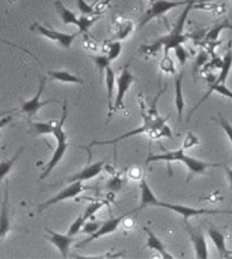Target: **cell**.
<instances>
[{
    "label": "cell",
    "instance_id": "6da1fadb",
    "mask_svg": "<svg viewBox=\"0 0 232 259\" xmlns=\"http://www.w3.org/2000/svg\"><path fill=\"white\" fill-rule=\"evenodd\" d=\"M196 3H197V0H189L188 4L186 5L185 9L182 10L179 18L177 19L174 28L172 29V31H170L167 35L162 36V38L155 41L152 45L143 47L140 50H143L146 54L154 55L158 51V49L163 47L164 48V55H168V52L170 50H173L175 47L182 45V43L186 41V38L184 36V34H182V32H184L185 22Z\"/></svg>",
    "mask_w": 232,
    "mask_h": 259
},
{
    "label": "cell",
    "instance_id": "7a4b0ae2",
    "mask_svg": "<svg viewBox=\"0 0 232 259\" xmlns=\"http://www.w3.org/2000/svg\"><path fill=\"white\" fill-rule=\"evenodd\" d=\"M66 117H68V101L64 100L63 106H62V116H61V119L54 124L53 135L57 139V147L56 149H54V152L50 159V161H49L48 164L46 165L45 171L41 174L40 180H45L46 178H48V176L51 174L53 169L56 168V166L60 163L61 160L63 159L66 149L71 146V144L68 143V136H66L63 129Z\"/></svg>",
    "mask_w": 232,
    "mask_h": 259
},
{
    "label": "cell",
    "instance_id": "3957f363",
    "mask_svg": "<svg viewBox=\"0 0 232 259\" xmlns=\"http://www.w3.org/2000/svg\"><path fill=\"white\" fill-rule=\"evenodd\" d=\"M157 161H165V162H175L178 161L184 163L190 175H200L210 168V166H219L220 163H210L206 161H201L196 158H192L185 153L184 149H177V150H168L166 152L162 153V155H152L149 156L148 159L146 160V163L149 162H157Z\"/></svg>",
    "mask_w": 232,
    "mask_h": 259
},
{
    "label": "cell",
    "instance_id": "277c9868",
    "mask_svg": "<svg viewBox=\"0 0 232 259\" xmlns=\"http://www.w3.org/2000/svg\"><path fill=\"white\" fill-rule=\"evenodd\" d=\"M231 60H232V58H231V51H229V52H227V54H225V57H224V59H223V61H222V65H221V67H220V69H221V73L219 74V77L212 82V84L209 86V90H208V92H207V93H206V95H205L203 98H201V100L198 102V104L196 105V106H195V107L191 109V112L189 113V115H188L187 120L190 119V117L192 116L194 112H196V110L201 106V104H203L204 102H206L207 100H208L209 96H210L212 93H215V92H217V93L225 96L227 98H231V97H232L231 91H230V90L227 88V86H225V84H224V83H225V78H227L228 74H229V72H230Z\"/></svg>",
    "mask_w": 232,
    "mask_h": 259
},
{
    "label": "cell",
    "instance_id": "5b68a950",
    "mask_svg": "<svg viewBox=\"0 0 232 259\" xmlns=\"http://www.w3.org/2000/svg\"><path fill=\"white\" fill-rule=\"evenodd\" d=\"M189 0H182V2H173V0H156L151 4L150 8L146 11L145 16L139 22V28H143L149 21L156 18H161L165 14L175 8H179L181 6H186Z\"/></svg>",
    "mask_w": 232,
    "mask_h": 259
},
{
    "label": "cell",
    "instance_id": "8992f818",
    "mask_svg": "<svg viewBox=\"0 0 232 259\" xmlns=\"http://www.w3.org/2000/svg\"><path fill=\"white\" fill-rule=\"evenodd\" d=\"M135 82V76L131 73L130 69H128V64L122 70L120 76L116 79V88H118V93L114 98V104H113V109L114 113L118 112L120 109L125 108L124 100L127 94V92L130 91L131 85Z\"/></svg>",
    "mask_w": 232,
    "mask_h": 259
},
{
    "label": "cell",
    "instance_id": "52a82bcc",
    "mask_svg": "<svg viewBox=\"0 0 232 259\" xmlns=\"http://www.w3.org/2000/svg\"><path fill=\"white\" fill-rule=\"evenodd\" d=\"M155 206L168 208L177 214L181 215L185 221H188L192 217H199V215H217V214H231L230 211H220V209H206V208H194L185 205L173 204V203H166L158 201Z\"/></svg>",
    "mask_w": 232,
    "mask_h": 259
},
{
    "label": "cell",
    "instance_id": "ba28073f",
    "mask_svg": "<svg viewBox=\"0 0 232 259\" xmlns=\"http://www.w3.org/2000/svg\"><path fill=\"white\" fill-rule=\"evenodd\" d=\"M31 30L36 33H40L41 35L46 36V38L50 39L51 41H56L58 42L61 47H63L65 49H70L73 41H74L75 36L79 34V32L75 33H63L57 31L52 28H49L47 26H44V24H40L38 22L33 23L31 26Z\"/></svg>",
    "mask_w": 232,
    "mask_h": 259
},
{
    "label": "cell",
    "instance_id": "9c48e42d",
    "mask_svg": "<svg viewBox=\"0 0 232 259\" xmlns=\"http://www.w3.org/2000/svg\"><path fill=\"white\" fill-rule=\"evenodd\" d=\"M84 190H85V188L83 187L82 182H80V181L71 182L70 186H68L63 190H61L59 193L52 196L51 199H49L48 201L41 203V204L38 206V213H42L46 208L50 207L53 204H57V203H60V202L69 200V199H73V197H75L76 195L82 193Z\"/></svg>",
    "mask_w": 232,
    "mask_h": 259
},
{
    "label": "cell",
    "instance_id": "30bf717a",
    "mask_svg": "<svg viewBox=\"0 0 232 259\" xmlns=\"http://www.w3.org/2000/svg\"><path fill=\"white\" fill-rule=\"evenodd\" d=\"M138 209H139V207H136V208H134L133 211H131V212L125 213L124 215H121V217L111 218V219L107 220V221H104V222H103V223H102V225H101V227L99 228V230H97V231L93 234V235H91L90 238L85 239L84 242H82L81 244H79L78 247H82V246L87 245V244H89V243H91V242H93V240H95V239H97V238H101V237H103V236H106V235H109V234L114 233V232L119 228L120 224L128 217V215H131L132 213L138 211Z\"/></svg>",
    "mask_w": 232,
    "mask_h": 259
},
{
    "label": "cell",
    "instance_id": "8fae6325",
    "mask_svg": "<svg viewBox=\"0 0 232 259\" xmlns=\"http://www.w3.org/2000/svg\"><path fill=\"white\" fill-rule=\"evenodd\" d=\"M46 83H47V78L46 77H40V83H39V90L36 92V94L33 98H31L30 101H26L21 104V112L27 114L29 116H33L36 113L39 112V110L47 106L49 104H52V103H60V101L57 100H48V101H41V96L42 93H44V90L46 88Z\"/></svg>",
    "mask_w": 232,
    "mask_h": 259
},
{
    "label": "cell",
    "instance_id": "7c38bea8",
    "mask_svg": "<svg viewBox=\"0 0 232 259\" xmlns=\"http://www.w3.org/2000/svg\"><path fill=\"white\" fill-rule=\"evenodd\" d=\"M46 231L48 234V235H46V238L49 240V242H51L54 246H56L63 258H68L71 245L75 240L74 236H70L68 234H66V235H63V234L56 233L51 230H49V228H46Z\"/></svg>",
    "mask_w": 232,
    "mask_h": 259
},
{
    "label": "cell",
    "instance_id": "4fadbf2b",
    "mask_svg": "<svg viewBox=\"0 0 232 259\" xmlns=\"http://www.w3.org/2000/svg\"><path fill=\"white\" fill-rule=\"evenodd\" d=\"M104 164H105V161L101 160V161H96L92 164L85 166V168H83L81 171H79L78 174L71 176L68 180H66V182L71 183L75 181L83 182V181L91 180V179H93L101 174L103 168H104Z\"/></svg>",
    "mask_w": 232,
    "mask_h": 259
},
{
    "label": "cell",
    "instance_id": "5bb4252c",
    "mask_svg": "<svg viewBox=\"0 0 232 259\" xmlns=\"http://www.w3.org/2000/svg\"><path fill=\"white\" fill-rule=\"evenodd\" d=\"M8 184L6 181L5 187V199L0 206V239L5 238L7 234L11 231L10 219H9V193H8Z\"/></svg>",
    "mask_w": 232,
    "mask_h": 259
},
{
    "label": "cell",
    "instance_id": "9a60e30c",
    "mask_svg": "<svg viewBox=\"0 0 232 259\" xmlns=\"http://www.w3.org/2000/svg\"><path fill=\"white\" fill-rule=\"evenodd\" d=\"M144 231L147 234V243H146V247L149 249L156 250L165 259H174L175 257L168 252V250L165 247L162 240L158 238L156 234L152 232L149 227H144Z\"/></svg>",
    "mask_w": 232,
    "mask_h": 259
},
{
    "label": "cell",
    "instance_id": "2e32d148",
    "mask_svg": "<svg viewBox=\"0 0 232 259\" xmlns=\"http://www.w3.org/2000/svg\"><path fill=\"white\" fill-rule=\"evenodd\" d=\"M115 72L111 66L105 70V85H106V100L108 107V118H111L114 114L113 104H114V94H115V83H116Z\"/></svg>",
    "mask_w": 232,
    "mask_h": 259
},
{
    "label": "cell",
    "instance_id": "e0dca14e",
    "mask_svg": "<svg viewBox=\"0 0 232 259\" xmlns=\"http://www.w3.org/2000/svg\"><path fill=\"white\" fill-rule=\"evenodd\" d=\"M189 235H190L196 257L199 259L208 258V247H207V242L204 234L192 231L191 228H189Z\"/></svg>",
    "mask_w": 232,
    "mask_h": 259
},
{
    "label": "cell",
    "instance_id": "ac0fdd59",
    "mask_svg": "<svg viewBox=\"0 0 232 259\" xmlns=\"http://www.w3.org/2000/svg\"><path fill=\"white\" fill-rule=\"evenodd\" d=\"M182 77H184V71L179 73V75L175 78V106L178 115V121H181L182 114L185 109V98L184 91H182Z\"/></svg>",
    "mask_w": 232,
    "mask_h": 259
},
{
    "label": "cell",
    "instance_id": "d6986e66",
    "mask_svg": "<svg viewBox=\"0 0 232 259\" xmlns=\"http://www.w3.org/2000/svg\"><path fill=\"white\" fill-rule=\"evenodd\" d=\"M140 206L139 209L148 207V206H155L156 203L160 201L156 197V195L152 192V190L148 186L146 179L143 178L142 181H140Z\"/></svg>",
    "mask_w": 232,
    "mask_h": 259
},
{
    "label": "cell",
    "instance_id": "ffe728a7",
    "mask_svg": "<svg viewBox=\"0 0 232 259\" xmlns=\"http://www.w3.org/2000/svg\"><path fill=\"white\" fill-rule=\"evenodd\" d=\"M54 6H56V9H57V12L60 16V19L62 20V22L64 24L78 26L79 18L75 16L74 12L66 8L65 6L62 4V2H61V0H57L56 4H54Z\"/></svg>",
    "mask_w": 232,
    "mask_h": 259
},
{
    "label": "cell",
    "instance_id": "44dd1931",
    "mask_svg": "<svg viewBox=\"0 0 232 259\" xmlns=\"http://www.w3.org/2000/svg\"><path fill=\"white\" fill-rule=\"evenodd\" d=\"M208 234H209V237L211 238L213 244H215L219 255H220L221 257H224V256H229L231 254V252L227 248V245H225V238L220 232L217 231L216 228L211 227L208 231Z\"/></svg>",
    "mask_w": 232,
    "mask_h": 259
},
{
    "label": "cell",
    "instance_id": "7402d4cb",
    "mask_svg": "<svg viewBox=\"0 0 232 259\" xmlns=\"http://www.w3.org/2000/svg\"><path fill=\"white\" fill-rule=\"evenodd\" d=\"M49 76L56 79L58 82L62 83H72V84H83L84 81L76 75L66 72V71H50L49 72Z\"/></svg>",
    "mask_w": 232,
    "mask_h": 259
},
{
    "label": "cell",
    "instance_id": "603a6c76",
    "mask_svg": "<svg viewBox=\"0 0 232 259\" xmlns=\"http://www.w3.org/2000/svg\"><path fill=\"white\" fill-rule=\"evenodd\" d=\"M23 149H24L23 147L20 148V149L18 150V152L11 159L5 160V161L0 162V184H2V181L9 175V172L12 170V168H14L16 161L18 159H19V157L21 156V153L23 152Z\"/></svg>",
    "mask_w": 232,
    "mask_h": 259
},
{
    "label": "cell",
    "instance_id": "cb8c5ba5",
    "mask_svg": "<svg viewBox=\"0 0 232 259\" xmlns=\"http://www.w3.org/2000/svg\"><path fill=\"white\" fill-rule=\"evenodd\" d=\"M101 19V15L95 14L94 16L92 15H83L82 17L79 18V22L78 26L79 27V33H84L88 32L90 28L93 26V24L99 21Z\"/></svg>",
    "mask_w": 232,
    "mask_h": 259
},
{
    "label": "cell",
    "instance_id": "d4e9b609",
    "mask_svg": "<svg viewBox=\"0 0 232 259\" xmlns=\"http://www.w3.org/2000/svg\"><path fill=\"white\" fill-rule=\"evenodd\" d=\"M54 124L56 122L49 121V122H32V129L35 135H49L53 134L54 131Z\"/></svg>",
    "mask_w": 232,
    "mask_h": 259
},
{
    "label": "cell",
    "instance_id": "484cf974",
    "mask_svg": "<svg viewBox=\"0 0 232 259\" xmlns=\"http://www.w3.org/2000/svg\"><path fill=\"white\" fill-rule=\"evenodd\" d=\"M90 59H92L95 66L97 67V70L100 71L101 75L105 72L109 64H111V61L108 60L106 55H90Z\"/></svg>",
    "mask_w": 232,
    "mask_h": 259
},
{
    "label": "cell",
    "instance_id": "4316f807",
    "mask_svg": "<svg viewBox=\"0 0 232 259\" xmlns=\"http://www.w3.org/2000/svg\"><path fill=\"white\" fill-rule=\"evenodd\" d=\"M122 49H123V46H122V43L120 41H113L112 43H109L106 57L108 58L109 61H111V62L120 57Z\"/></svg>",
    "mask_w": 232,
    "mask_h": 259
},
{
    "label": "cell",
    "instance_id": "83f0119b",
    "mask_svg": "<svg viewBox=\"0 0 232 259\" xmlns=\"http://www.w3.org/2000/svg\"><path fill=\"white\" fill-rule=\"evenodd\" d=\"M227 28H230L231 29V24H229L228 22H224L222 24H218V26L213 27L210 31L208 32V34H207L206 39L208 41H211V42H215L218 38H219V34H220V32L222 31L223 29H227Z\"/></svg>",
    "mask_w": 232,
    "mask_h": 259
},
{
    "label": "cell",
    "instance_id": "f1b7e54d",
    "mask_svg": "<svg viewBox=\"0 0 232 259\" xmlns=\"http://www.w3.org/2000/svg\"><path fill=\"white\" fill-rule=\"evenodd\" d=\"M105 204V202L104 201H99V202H93V203H91V204H89L88 205V207H87V209H85V212H84V214H83V218H84V220L85 221H88V220H90V219H92L93 218V215L99 211V209Z\"/></svg>",
    "mask_w": 232,
    "mask_h": 259
},
{
    "label": "cell",
    "instance_id": "f546056e",
    "mask_svg": "<svg viewBox=\"0 0 232 259\" xmlns=\"http://www.w3.org/2000/svg\"><path fill=\"white\" fill-rule=\"evenodd\" d=\"M103 223V221H85V223L82 227V230L80 233H84V234H89V235H93V234L99 230Z\"/></svg>",
    "mask_w": 232,
    "mask_h": 259
},
{
    "label": "cell",
    "instance_id": "4dcf8cb0",
    "mask_svg": "<svg viewBox=\"0 0 232 259\" xmlns=\"http://www.w3.org/2000/svg\"><path fill=\"white\" fill-rule=\"evenodd\" d=\"M84 223H85V220L83 218V215H82V217H78L75 219V221L73 222V223L70 225L69 231H68V235L75 236L76 234H79V233L81 232Z\"/></svg>",
    "mask_w": 232,
    "mask_h": 259
},
{
    "label": "cell",
    "instance_id": "1f68e13d",
    "mask_svg": "<svg viewBox=\"0 0 232 259\" xmlns=\"http://www.w3.org/2000/svg\"><path fill=\"white\" fill-rule=\"evenodd\" d=\"M174 52H175V57L177 58V60L179 61V63L181 64V66H185L187 60H188V52L186 49L184 48L182 45H179L175 47L174 49Z\"/></svg>",
    "mask_w": 232,
    "mask_h": 259
},
{
    "label": "cell",
    "instance_id": "d6a6232c",
    "mask_svg": "<svg viewBox=\"0 0 232 259\" xmlns=\"http://www.w3.org/2000/svg\"><path fill=\"white\" fill-rule=\"evenodd\" d=\"M76 6L82 15H93L97 14L93 5H89L85 0H76Z\"/></svg>",
    "mask_w": 232,
    "mask_h": 259
},
{
    "label": "cell",
    "instance_id": "836d02e7",
    "mask_svg": "<svg viewBox=\"0 0 232 259\" xmlns=\"http://www.w3.org/2000/svg\"><path fill=\"white\" fill-rule=\"evenodd\" d=\"M160 66H161V70L164 71V72L172 73V74L176 73L175 63L173 62V60L168 57V55H164V58L162 60Z\"/></svg>",
    "mask_w": 232,
    "mask_h": 259
},
{
    "label": "cell",
    "instance_id": "e575fe53",
    "mask_svg": "<svg viewBox=\"0 0 232 259\" xmlns=\"http://www.w3.org/2000/svg\"><path fill=\"white\" fill-rule=\"evenodd\" d=\"M213 120H216L219 125H220V127L223 129L224 133L227 134L229 140L231 141L232 140V128H231V125L229 124V121L223 118V117L221 115H219L218 118H213Z\"/></svg>",
    "mask_w": 232,
    "mask_h": 259
},
{
    "label": "cell",
    "instance_id": "d590c367",
    "mask_svg": "<svg viewBox=\"0 0 232 259\" xmlns=\"http://www.w3.org/2000/svg\"><path fill=\"white\" fill-rule=\"evenodd\" d=\"M207 61H208V54H207L206 52H201L197 57L196 62H195L194 70H196V72H197L200 67L207 62Z\"/></svg>",
    "mask_w": 232,
    "mask_h": 259
},
{
    "label": "cell",
    "instance_id": "8d00e7d4",
    "mask_svg": "<svg viewBox=\"0 0 232 259\" xmlns=\"http://www.w3.org/2000/svg\"><path fill=\"white\" fill-rule=\"evenodd\" d=\"M121 187H122V182H121V180L120 179H112L111 181L108 182V184H107V188L108 189H111V190H113V191H118V190H120L121 189Z\"/></svg>",
    "mask_w": 232,
    "mask_h": 259
},
{
    "label": "cell",
    "instance_id": "74e56055",
    "mask_svg": "<svg viewBox=\"0 0 232 259\" xmlns=\"http://www.w3.org/2000/svg\"><path fill=\"white\" fill-rule=\"evenodd\" d=\"M11 119H12V116H9V115L6 116V117H3V118L0 119V131H2L4 127L7 126L9 122L11 121Z\"/></svg>",
    "mask_w": 232,
    "mask_h": 259
},
{
    "label": "cell",
    "instance_id": "f35d334b",
    "mask_svg": "<svg viewBox=\"0 0 232 259\" xmlns=\"http://www.w3.org/2000/svg\"><path fill=\"white\" fill-rule=\"evenodd\" d=\"M0 42H4V43H6V45H9V46H12V47H15V48H18V49H21V50H23V51H27L26 49L20 48V47L16 46V45H12V43H10V42H8V41H6V40H4V39H0ZM27 52H28V51H27ZM28 53H29V52H28Z\"/></svg>",
    "mask_w": 232,
    "mask_h": 259
},
{
    "label": "cell",
    "instance_id": "ab89813d",
    "mask_svg": "<svg viewBox=\"0 0 232 259\" xmlns=\"http://www.w3.org/2000/svg\"><path fill=\"white\" fill-rule=\"evenodd\" d=\"M138 2H139V5L142 6V7H143V3H142V0H138Z\"/></svg>",
    "mask_w": 232,
    "mask_h": 259
},
{
    "label": "cell",
    "instance_id": "60d3db41",
    "mask_svg": "<svg viewBox=\"0 0 232 259\" xmlns=\"http://www.w3.org/2000/svg\"><path fill=\"white\" fill-rule=\"evenodd\" d=\"M154 2H156V0H149V3H151V4L154 3Z\"/></svg>",
    "mask_w": 232,
    "mask_h": 259
},
{
    "label": "cell",
    "instance_id": "b9f144b4",
    "mask_svg": "<svg viewBox=\"0 0 232 259\" xmlns=\"http://www.w3.org/2000/svg\"><path fill=\"white\" fill-rule=\"evenodd\" d=\"M4 114H5V113H3V114H0V116H2V115H4Z\"/></svg>",
    "mask_w": 232,
    "mask_h": 259
}]
</instances>
